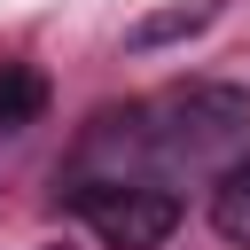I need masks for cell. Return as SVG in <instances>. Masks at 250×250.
I'll return each instance as SVG.
<instances>
[{
  "label": "cell",
  "instance_id": "6da1fadb",
  "mask_svg": "<svg viewBox=\"0 0 250 250\" xmlns=\"http://www.w3.org/2000/svg\"><path fill=\"white\" fill-rule=\"evenodd\" d=\"M86 141H117L125 164H164V172H203V164H234L250 148V94L242 86H180L156 94L141 109H109L94 117Z\"/></svg>",
  "mask_w": 250,
  "mask_h": 250
},
{
  "label": "cell",
  "instance_id": "7a4b0ae2",
  "mask_svg": "<svg viewBox=\"0 0 250 250\" xmlns=\"http://www.w3.org/2000/svg\"><path fill=\"white\" fill-rule=\"evenodd\" d=\"M70 211L109 250H156L180 227V195L172 188H148V180H78L70 188Z\"/></svg>",
  "mask_w": 250,
  "mask_h": 250
},
{
  "label": "cell",
  "instance_id": "3957f363",
  "mask_svg": "<svg viewBox=\"0 0 250 250\" xmlns=\"http://www.w3.org/2000/svg\"><path fill=\"white\" fill-rule=\"evenodd\" d=\"M211 227H219L227 242H242V250H250V148L219 172V188H211Z\"/></svg>",
  "mask_w": 250,
  "mask_h": 250
},
{
  "label": "cell",
  "instance_id": "277c9868",
  "mask_svg": "<svg viewBox=\"0 0 250 250\" xmlns=\"http://www.w3.org/2000/svg\"><path fill=\"white\" fill-rule=\"evenodd\" d=\"M39 109H47V78H39L31 62H0V141L23 133Z\"/></svg>",
  "mask_w": 250,
  "mask_h": 250
},
{
  "label": "cell",
  "instance_id": "5b68a950",
  "mask_svg": "<svg viewBox=\"0 0 250 250\" xmlns=\"http://www.w3.org/2000/svg\"><path fill=\"white\" fill-rule=\"evenodd\" d=\"M195 23H211V0H203V8H180V16H148V23L133 31V47H156V39H172V31H195Z\"/></svg>",
  "mask_w": 250,
  "mask_h": 250
}]
</instances>
